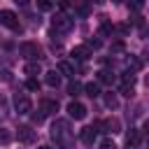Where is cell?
I'll list each match as a JSON object with an SVG mask.
<instances>
[{
  "label": "cell",
  "mask_w": 149,
  "mask_h": 149,
  "mask_svg": "<svg viewBox=\"0 0 149 149\" xmlns=\"http://www.w3.org/2000/svg\"><path fill=\"white\" fill-rule=\"evenodd\" d=\"M51 140H54L56 147H61V149H70V147H72L74 133H72L68 119H56V121H54V126H51Z\"/></svg>",
  "instance_id": "obj_1"
},
{
  "label": "cell",
  "mask_w": 149,
  "mask_h": 149,
  "mask_svg": "<svg viewBox=\"0 0 149 149\" xmlns=\"http://www.w3.org/2000/svg\"><path fill=\"white\" fill-rule=\"evenodd\" d=\"M19 54H21L26 61H40V58H42V49H40L37 42H23V44L19 47Z\"/></svg>",
  "instance_id": "obj_2"
},
{
  "label": "cell",
  "mask_w": 149,
  "mask_h": 149,
  "mask_svg": "<svg viewBox=\"0 0 149 149\" xmlns=\"http://www.w3.org/2000/svg\"><path fill=\"white\" fill-rule=\"evenodd\" d=\"M0 26L14 30V33H21V23H19V16L12 12V9H2L0 12Z\"/></svg>",
  "instance_id": "obj_3"
},
{
  "label": "cell",
  "mask_w": 149,
  "mask_h": 149,
  "mask_svg": "<svg viewBox=\"0 0 149 149\" xmlns=\"http://www.w3.org/2000/svg\"><path fill=\"white\" fill-rule=\"evenodd\" d=\"M14 109H16L19 114H30V112H33L30 98H28L26 93H16V95H14Z\"/></svg>",
  "instance_id": "obj_4"
},
{
  "label": "cell",
  "mask_w": 149,
  "mask_h": 149,
  "mask_svg": "<svg viewBox=\"0 0 149 149\" xmlns=\"http://www.w3.org/2000/svg\"><path fill=\"white\" fill-rule=\"evenodd\" d=\"M51 23H54V30H58V33H70L72 30V19L68 14H56Z\"/></svg>",
  "instance_id": "obj_5"
},
{
  "label": "cell",
  "mask_w": 149,
  "mask_h": 149,
  "mask_svg": "<svg viewBox=\"0 0 149 149\" xmlns=\"http://www.w3.org/2000/svg\"><path fill=\"white\" fill-rule=\"evenodd\" d=\"M35 137H37V133L33 130V126H19V128H16V140H19V142H23V144H33Z\"/></svg>",
  "instance_id": "obj_6"
},
{
  "label": "cell",
  "mask_w": 149,
  "mask_h": 149,
  "mask_svg": "<svg viewBox=\"0 0 149 149\" xmlns=\"http://www.w3.org/2000/svg\"><path fill=\"white\" fill-rule=\"evenodd\" d=\"M68 114H70V119H77V121H81V119L86 116V107H84L81 102L72 100V102L68 105Z\"/></svg>",
  "instance_id": "obj_7"
},
{
  "label": "cell",
  "mask_w": 149,
  "mask_h": 149,
  "mask_svg": "<svg viewBox=\"0 0 149 149\" xmlns=\"http://www.w3.org/2000/svg\"><path fill=\"white\" fill-rule=\"evenodd\" d=\"M40 109L44 114H56L58 112V100L56 98H42L40 100Z\"/></svg>",
  "instance_id": "obj_8"
},
{
  "label": "cell",
  "mask_w": 149,
  "mask_h": 149,
  "mask_svg": "<svg viewBox=\"0 0 149 149\" xmlns=\"http://www.w3.org/2000/svg\"><path fill=\"white\" fill-rule=\"evenodd\" d=\"M72 58H74V61H86V58H91V47H88V44L74 47V49H72Z\"/></svg>",
  "instance_id": "obj_9"
},
{
  "label": "cell",
  "mask_w": 149,
  "mask_h": 149,
  "mask_svg": "<svg viewBox=\"0 0 149 149\" xmlns=\"http://www.w3.org/2000/svg\"><path fill=\"white\" fill-rule=\"evenodd\" d=\"M79 137H81L84 144H93L95 137H98V130H95L93 126H86V128H81V135H79Z\"/></svg>",
  "instance_id": "obj_10"
},
{
  "label": "cell",
  "mask_w": 149,
  "mask_h": 149,
  "mask_svg": "<svg viewBox=\"0 0 149 149\" xmlns=\"http://www.w3.org/2000/svg\"><path fill=\"white\" fill-rule=\"evenodd\" d=\"M44 81H47L51 88H56V86L61 84V72H58V70H49V72H44Z\"/></svg>",
  "instance_id": "obj_11"
},
{
  "label": "cell",
  "mask_w": 149,
  "mask_h": 149,
  "mask_svg": "<svg viewBox=\"0 0 149 149\" xmlns=\"http://www.w3.org/2000/svg\"><path fill=\"white\" fill-rule=\"evenodd\" d=\"M84 91H86L88 98H98V95H100V81H88V84H84Z\"/></svg>",
  "instance_id": "obj_12"
},
{
  "label": "cell",
  "mask_w": 149,
  "mask_h": 149,
  "mask_svg": "<svg viewBox=\"0 0 149 149\" xmlns=\"http://www.w3.org/2000/svg\"><path fill=\"white\" fill-rule=\"evenodd\" d=\"M26 74H28V77H37V74H42L40 63H37V61H28V63H26Z\"/></svg>",
  "instance_id": "obj_13"
},
{
  "label": "cell",
  "mask_w": 149,
  "mask_h": 149,
  "mask_svg": "<svg viewBox=\"0 0 149 149\" xmlns=\"http://www.w3.org/2000/svg\"><path fill=\"white\" fill-rule=\"evenodd\" d=\"M58 72L65 74V77H74V65L68 63V61H61V63H58Z\"/></svg>",
  "instance_id": "obj_14"
},
{
  "label": "cell",
  "mask_w": 149,
  "mask_h": 149,
  "mask_svg": "<svg viewBox=\"0 0 149 149\" xmlns=\"http://www.w3.org/2000/svg\"><path fill=\"white\" fill-rule=\"evenodd\" d=\"M114 79H116V77H114L112 70H100V72H98V81H100V84H112Z\"/></svg>",
  "instance_id": "obj_15"
},
{
  "label": "cell",
  "mask_w": 149,
  "mask_h": 149,
  "mask_svg": "<svg viewBox=\"0 0 149 149\" xmlns=\"http://www.w3.org/2000/svg\"><path fill=\"white\" fill-rule=\"evenodd\" d=\"M114 33V26L107 21V16H100V35H112Z\"/></svg>",
  "instance_id": "obj_16"
},
{
  "label": "cell",
  "mask_w": 149,
  "mask_h": 149,
  "mask_svg": "<svg viewBox=\"0 0 149 149\" xmlns=\"http://www.w3.org/2000/svg\"><path fill=\"white\" fill-rule=\"evenodd\" d=\"M12 140H14L12 130H9V128H0V144H2V147H7Z\"/></svg>",
  "instance_id": "obj_17"
},
{
  "label": "cell",
  "mask_w": 149,
  "mask_h": 149,
  "mask_svg": "<svg viewBox=\"0 0 149 149\" xmlns=\"http://www.w3.org/2000/svg\"><path fill=\"white\" fill-rule=\"evenodd\" d=\"M81 91H84V84H79V81H70V84H68V93H70L72 98L79 95Z\"/></svg>",
  "instance_id": "obj_18"
},
{
  "label": "cell",
  "mask_w": 149,
  "mask_h": 149,
  "mask_svg": "<svg viewBox=\"0 0 149 149\" xmlns=\"http://www.w3.org/2000/svg\"><path fill=\"white\" fill-rule=\"evenodd\" d=\"M105 105L112 107V109H116V107H119V98H116L114 93H105Z\"/></svg>",
  "instance_id": "obj_19"
},
{
  "label": "cell",
  "mask_w": 149,
  "mask_h": 149,
  "mask_svg": "<svg viewBox=\"0 0 149 149\" xmlns=\"http://www.w3.org/2000/svg\"><path fill=\"white\" fill-rule=\"evenodd\" d=\"M137 140H140V133H137V128H130V133L126 135V144H137Z\"/></svg>",
  "instance_id": "obj_20"
},
{
  "label": "cell",
  "mask_w": 149,
  "mask_h": 149,
  "mask_svg": "<svg viewBox=\"0 0 149 149\" xmlns=\"http://www.w3.org/2000/svg\"><path fill=\"white\" fill-rule=\"evenodd\" d=\"M26 88H28V91H40V79H37V77H28Z\"/></svg>",
  "instance_id": "obj_21"
},
{
  "label": "cell",
  "mask_w": 149,
  "mask_h": 149,
  "mask_svg": "<svg viewBox=\"0 0 149 149\" xmlns=\"http://www.w3.org/2000/svg\"><path fill=\"white\" fill-rule=\"evenodd\" d=\"M119 93H121V95H126V98H133V84H121Z\"/></svg>",
  "instance_id": "obj_22"
},
{
  "label": "cell",
  "mask_w": 149,
  "mask_h": 149,
  "mask_svg": "<svg viewBox=\"0 0 149 149\" xmlns=\"http://www.w3.org/2000/svg\"><path fill=\"white\" fill-rule=\"evenodd\" d=\"M44 116H47V114H44L42 109H37V112H30V119H33V123H42V121H44Z\"/></svg>",
  "instance_id": "obj_23"
},
{
  "label": "cell",
  "mask_w": 149,
  "mask_h": 149,
  "mask_svg": "<svg viewBox=\"0 0 149 149\" xmlns=\"http://www.w3.org/2000/svg\"><path fill=\"white\" fill-rule=\"evenodd\" d=\"M37 7H40L42 12H49V9L54 7V2H51V0H37Z\"/></svg>",
  "instance_id": "obj_24"
},
{
  "label": "cell",
  "mask_w": 149,
  "mask_h": 149,
  "mask_svg": "<svg viewBox=\"0 0 149 149\" xmlns=\"http://www.w3.org/2000/svg\"><path fill=\"white\" fill-rule=\"evenodd\" d=\"M100 149H116V144H114V140L105 137V140H100Z\"/></svg>",
  "instance_id": "obj_25"
},
{
  "label": "cell",
  "mask_w": 149,
  "mask_h": 149,
  "mask_svg": "<svg viewBox=\"0 0 149 149\" xmlns=\"http://www.w3.org/2000/svg\"><path fill=\"white\" fill-rule=\"evenodd\" d=\"M5 116H7V100L0 95V121H2Z\"/></svg>",
  "instance_id": "obj_26"
},
{
  "label": "cell",
  "mask_w": 149,
  "mask_h": 149,
  "mask_svg": "<svg viewBox=\"0 0 149 149\" xmlns=\"http://www.w3.org/2000/svg\"><path fill=\"white\" fill-rule=\"evenodd\" d=\"M114 30H116V33H121V35H126V33L130 30V26H128V23H119V26H114Z\"/></svg>",
  "instance_id": "obj_27"
},
{
  "label": "cell",
  "mask_w": 149,
  "mask_h": 149,
  "mask_svg": "<svg viewBox=\"0 0 149 149\" xmlns=\"http://www.w3.org/2000/svg\"><path fill=\"white\" fill-rule=\"evenodd\" d=\"M126 63H128V68H133V70H137V68H140V65H142V63H140V61H137V58H133V56H130V58H128V61H126Z\"/></svg>",
  "instance_id": "obj_28"
},
{
  "label": "cell",
  "mask_w": 149,
  "mask_h": 149,
  "mask_svg": "<svg viewBox=\"0 0 149 149\" xmlns=\"http://www.w3.org/2000/svg\"><path fill=\"white\" fill-rule=\"evenodd\" d=\"M88 47H91V49H98V47H100V40H98V37H95V40H88Z\"/></svg>",
  "instance_id": "obj_29"
},
{
  "label": "cell",
  "mask_w": 149,
  "mask_h": 149,
  "mask_svg": "<svg viewBox=\"0 0 149 149\" xmlns=\"http://www.w3.org/2000/svg\"><path fill=\"white\" fill-rule=\"evenodd\" d=\"M112 51H116V54H119V51H123V42H116V44H112Z\"/></svg>",
  "instance_id": "obj_30"
},
{
  "label": "cell",
  "mask_w": 149,
  "mask_h": 149,
  "mask_svg": "<svg viewBox=\"0 0 149 149\" xmlns=\"http://www.w3.org/2000/svg\"><path fill=\"white\" fill-rule=\"evenodd\" d=\"M14 2H16L19 7H28V5H30V0H14Z\"/></svg>",
  "instance_id": "obj_31"
},
{
  "label": "cell",
  "mask_w": 149,
  "mask_h": 149,
  "mask_svg": "<svg viewBox=\"0 0 149 149\" xmlns=\"http://www.w3.org/2000/svg\"><path fill=\"white\" fill-rule=\"evenodd\" d=\"M37 149H54V147H49V144H40Z\"/></svg>",
  "instance_id": "obj_32"
},
{
  "label": "cell",
  "mask_w": 149,
  "mask_h": 149,
  "mask_svg": "<svg viewBox=\"0 0 149 149\" xmlns=\"http://www.w3.org/2000/svg\"><path fill=\"white\" fill-rule=\"evenodd\" d=\"M144 130H147V133H149V121H144Z\"/></svg>",
  "instance_id": "obj_33"
},
{
  "label": "cell",
  "mask_w": 149,
  "mask_h": 149,
  "mask_svg": "<svg viewBox=\"0 0 149 149\" xmlns=\"http://www.w3.org/2000/svg\"><path fill=\"white\" fill-rule=\"evenodd\" d=\"M144 84H147V86H149V74H147V79H144Z\"/></svg>",
  "instance_id": "obj_34"
},
{
  "label": "cell",
  "mask_w": 149,
  "mask_h": 149,
  "mask_svg": "<svg viewBox=\"0 0 149 149\" xmlns=\"http://www.w3.org/2000/svg\"><path fill=\"white\" fill-rule=\"evenodd\" d=\"M112 2H121V0H112Z\"/></svg>",
  "instance_id": "obj_35"
},
{
  "label": "cell",
  "mask_w": 149,
  "mask_h": 149,
  "mask_svg": "<svg viewBox=\"0 0 149 149\" xmlns=\"http://www.w3.org/2000/svg\"><path fill=\"white\" fill-rule=\"evenodd\" d=\"M147 35H149V30H147Z\"/></svg>",
  "instance_id": "obj_36"
}]
</instances>
